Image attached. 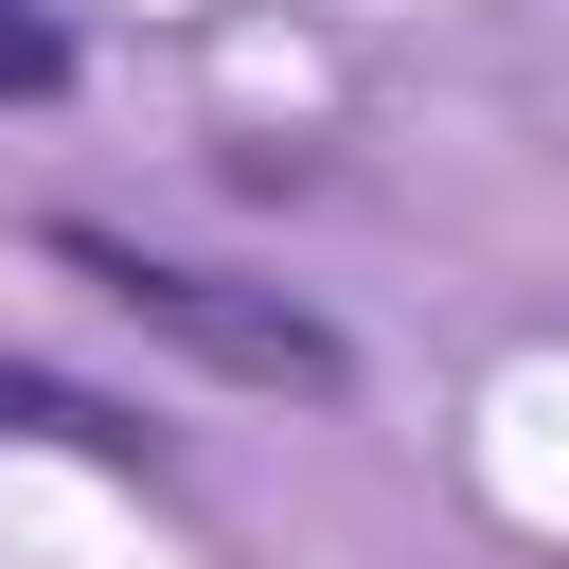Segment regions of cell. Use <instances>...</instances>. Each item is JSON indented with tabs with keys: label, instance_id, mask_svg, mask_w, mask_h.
<instances>
[{
	"label": "cell",
	"instance_id": "6da1fadb",
	"mask_svg": "<svg viewBox=\"0 0 569 569\" xmlns=\"http://www.w3.org/2000/svg\"><path fill=\"white\" fill-rule=\"evenodd\" d=\"M53 267H89L142 338L213 356L231 391H302V409H320V391L356 373V356H338V320H302L284 284H213V267H160V249H124V231H53Z\"/></svg>",
	"mask_w": 569,
	"mask_h": 569
},
{
	"label": "cell",
	"instance_id": "7a4b0ae2",
	"mask_svg": "<svg viewBox=\"0 0 569 569\" xmlns=\"http://www.w3.org/2000/svg\"><path fill=\"white\" fill-rule=\"evenodd\" d=\"M0 445H89V462H142V427H124L107 391L36 373V356H0Z\"/></svg>",
	"mask_w": 569,
	"mask_h": 569
},
{
	"label": "cell",
	"instance_id": "3957f363",
	"mask_svg": "<svg viewBox=\"0 0 569 569\" xmlns=\"http://www.w3.org/2000/svg\"><path fill=\"white\" fill-rule=\"evenodd\" d=\"M53 89H71V36L36 0H0V107H53Z\"/></svg>",
	"mask_w": 569,
	"mask_h": 569
}]
</instances>
